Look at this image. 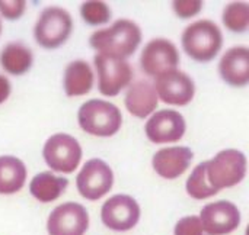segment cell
<instances>
[{
  "mask_svg": "<svg viewBox=\"0 0 249 235\" xmlns=\"http://www.w3.org/2000/svg\"><path fill=\"white\" fill-rule=\"evenodd\" d=\"M206 166L207 163H200L190 174V177L187 179V193L188 196H191L196 201H204L209 199L214 195H217L219 192L210 186L209 180H207V174H206Z\"/></svg>",
  "mask_w": 249,
  "mask_h": 235,
  "instance_id": "cell-22",
  "label": "cell"
},
{
  "mask_svg": "<svg viewBox=\"0 0 249 235\" xmlns=\"http://www.w3.org/2000/svg\"><path fill=\"white\" fill-rule=\"evenodd\" d=\"M203 1L201 0H175L172 3L174 12L182 17V19H190L193 16H197L203 10Z\"/></svg>",
  "mask_w": 249,
  "mask_h": 235,
  "instance_id": "cell-26",
  "label": "cell"
},
{
  "mask_svg": "<svg viewBox=\"0 0 249 235\" xmlns=\"http://www.w3.org/2000/svg\"><path fill=\"white\" fill-rule=\"evenodd\" d=\"M1 29H3V26H1V20H0V33H1Z\"/></svg>",
  "mask_w": 249,
  "mask_h": 235,
  "instance_id": "cell-29",
  "label": "cell"
},
{
  "mask_svg": "<svg viewBox=\"0 0 249 235\" xmlns=\"http://www.w3.org/2000/svg\"><path fill=\"white\" fill-rule=\"evenodd\" d=\"M181 45L191 60L197 63H210L222 49L223 33L214 22L201 19L184 29Z\"/></svg>",
  "mask_w": 249,
  "mask_h": 235,
  "instance_id": "cell-2",
  "label": "cell"
},
{
  "mask_svg": "<svg viewBox=\"0 0 249 235\" xmlns=\"http://www.w3.org/2000/svg\"><path fill=\"white\" fill-rule=\"evenodd\" d=\"M80 16L82 19L90 26L105 25L111 19V9L105 1L99 0H89L83 1L80 6Z\"/></svg>",
  "mask_w": 249,
  "mask_h": 235,
  "instance_id": "cell-24",
  "label": "cell"
},
{
  "mask_svg": "<svg viewBox=\"0 0 249 235\" xmlns=\"http://www.w3.org/2000/svg\"><path fill=\"white\" fill-rule=\"evenodd\" d=\"M12 92V84L9 81V78L3 74H0V105L4 103Z\"/></svg>",
  "mask_w": 249,
  "mask_h": 235,
  "instance_id": "cell-28",
  "label": "cell"
},
{
  "mask_svg": "<svg viewBox=\"0 0 249 235\" xmlns=\"http://www.w3.org/2000/svg\"><path fill=\"white\" fill-rule=\"evenodd\" d=\"M142 29L130 19H118L109 28L93 32L89 38L90 47L98 54L125 60L133 55L142 44Z\"/></svg>",
  "mask_w": 249,
  "mask_h": 235,
  "instance_id": "cell-1",
  "label": "cell"
},
{
  "mask_svg": "<svg viewBox=\"0 0 249 235\" xmlns=\"http://www.w3.org/2000/svg\"><path fill=\"white\" fill-rule=\"evenodd\" d=\"M28 170L15 156H0V195H15L26 183Z\"/></svg>",
  "mask_w": 249,
  "mask_h": 235,
  "instance_id": "cell-19",
  "label": "cell"
},
{
  "mask_svg": "<svg viewBox=\"0 0 249 235\" xmlns=\"http://www.w3.org/2000/svg\"><path fill=\"white\" fill-rule=\"evenodd\" d=\"M73 32L71 15L60 7L50 6L45 7L34 26V36L39 47L45 49H55L66 44Z\"/></svg>",
  "mask_w": 249,
  "mask_h": 235,
  "instance_id": "cell-4",
  "label": "cell"
},
{
  "mask_svg": "<svg viewBox=\"0 0 249 235\" xmlns=\"http://www.w3.org/2000/svg\"><path fill=\"white\" fill-rule=\"evenodd\" d=\"M34 64L32 51L22 42H9L0 52L1 68L12 76L26 74Z\"/></svg>",
  "mask_w": 249,
  "mask_h": 235,
  "instance_id": "cell-21",
  "label": "cell"
},
{
  "mask_svg": "<svg viewBox=\"0 0 249 235\" xmlns=\"http://www.w3.org/2000/svg\"><path fill=\"white\" fill-rule=\"evenodd\" d=\"M89 228V214L77 202H66L53 209L47 219L48 235H85Z\"/></svg>",
  "mask_w": 249,
  "mask_h": 235,
  "instance_id": "cell-12",
  "label": "cell"
},
{
  "mask_svg": "<svg viewBox=\"0 0 249 235\" xmlns=\"http://www.w3.org/2000/svg\"><path fill=\"white\" fill-rule=\"evenodd\" d=\"M124 103L130 115L139 119H144L156 110L159 99L150 81L139 80L128 86Z\"/></svg>",
  "mask_w": 249,
  "mask_h": 235,
  "instance_id": "cell-17",
  "label": "cell"
},
{
  "mask_svg": "<svg viewBox=\"0 0 249 235\" xmlns=\"http://www.w3.org/2000/svg\"><path fill=\"white\" fill-rule=\"evenodd\" d=\"M181 57L177 45L166 38H155L149 41L140 55V67L144 74L158 77L166 71L177 70Z\"/></svg>",
  "mask_w": 249,
  "mask_h": 235,
  "instance_id": "cell-10",
  "label": "cell"
},
{
  "mask_svg": "<svg viewBox=\"0 0 249 235\" xmlns=\"http://www.w3.org/2000/svg\"><path fill=\"white\" fill-rule=\"evenodd\" d=\"M26 10L25 0H0V15L4 19L16 20Z\"/></svg>",
  "mask_w": 249,
  "mask_h": 235,
  "instance_id": "cell-27",
  "label": "cell"
},
{
  "mask_svg": "<svg viewBox=\"0 0 249 235\" xmlns=\"http://www.w3.org/2000/svg\"><path fill=\"white\" fill-rule=\"evenodd\" d=\"M142 209L137 201L128 195H114L101 208L102 224L117 233L133 230L140 221Z\"/></svg>",
  "mask_w": 249,
  "mask_h": 235,
  "instance_id": "cell-9",
  "label": "cell"
},
{
  "mask_svg": "<svg viewBox=\"0 0 249 235\" xmlns=\"http://www.w3.org/2000/svg\"><path fill=\"white\" fill-rule=\"evenodd\" d=\"M203 231L209 235H229L241 225V211L229 201L207 204L200 212Z\"/></svg>",
  "mask_w": 249,
  "mask_h": 235,
  "instance_id": "cell-13",
  "label": "cell"
},
{
  "mask_svg": "<svg viewBox=\"0 0 249 235\" xmlns=\"http://www.w3.org/2000/svg\"><path fill=\"white\" fill-rule=\"evenodd\" d=\"M187 131L185 118L172 109H162L153 113L146 122L144 132L153 144H172L182 140Z\"/></svg>",
  "mask_w": 249,
  "mask_h": 235,
  "instance_id": "cell-14",
  "label": "cell"
},
{
  "mask_svg": "<svg viewBox=\"0 0 249 235\" xmlns=\"http://www.w3.org/2000/svg\"><path fill=\"white\" fill-rule=\"evenodd\" d=\"M219 74L232 87H245L249 83V49L232 47L220 58Z\"/></svg>",
  "mask_w": 249,
  "mask_h": 235,
  "instance_id": "cell-16",
  "label": "cell"
},
{
  "mask_svg": "<svg viewBox=\"0 0 249 235\" xmlns=\"http://www.w3.org/2000/svg\"><path fill=\"white\" fill-rule=\"evenodd\" d=\"M42 157L53 172L69 174L73 173L80 164L82 147L74 137L58 132L45 141Z\"/></svg>",
  "mask_w": 249,
  "mask_h": 235,
  "instance_id": "cell-6",
  "label": "cell"
},
{
  "mask_svg": "<svg viewBox=\"0 0 249 235\" xmlns=\"http://www.w3.org/2000/svg\"><path fill=\"white\" fill-rule=\"evenodd\" d=\"M193 158L194 154L188 147H168L153 156L152 166L162 179L174 180L188 170Z\"/></svg>",
  "mask_w": 249,
  "mask_h": 235,
  "instance_id": "cell-15",
  "label": "cell"
},
{
  "mask_svg": "<svg viewBox=\"0 0 249 235\" xmlns=\"http://www.w3.org/2000/svg\"><path fill=\"white\" fill-rule=\"evenodd\" d=\"M95 74L90 64L85 60H74L67 64L63 76V89L69 97L88 94L93 87Z\"/></svg>",
  "mask_w": 249,
  "mask_h": 235,
  "instance_id": "cell-18",
  "label": "cell"
},
{
  "mask_svg": "<svg viewBox=\"0 0 249 235\" xmlns=\"http://www.w3.org/2000/svg\"><path fill=\"white\" fill-rule=\"evenodd\" d=\"M203 227L200 222V218L196 215L184 217L181 218L174 230V235H203Z\"/></svg>",
  "mask_w": 249,
  "mask_h": 235,
  "instance_id": "cell-25",
  "label": "cell"
},
{
  "mask_svg": "<svg viewBox=\"0 0 249 235\" xmlns=\"http://www.w3.org/2000/svg\"><path fill=\"white\" fill-rule=\"evenodd\" d=\"M77 122L89 135L108 138L121 129L123 115L114 103L102 99H90L80 106Z\"/></svg>",
  "mask_w": 249,
  "mask_h": 235,
  "instance_id": "cell-3",
  "label": "cell"
},
{
  "mask_svg": "<svg viewBox=\"0 0 249 235\" xmlns=\"http://www.w3.org/2000/svg\"><path fill=\"white\" fill-rule=\"evenodd\" d=\"M93 64L98 73V90L101 94L114 97L131 84L134 73L127 60L96 54Z\"/></svg>",
  "mask_w": 249,
  "mask_h": 235,
  "instance_id": "cell-7",
  "label": "cell"
},
{
  "mask_svg": "<svg viewBox=\"0 0 249 235\" xmlns=\"http://www.w3.org/2000/svg\"><path fill=\"white\" fill-rule=\"evenodd\" d=\"M114 186L112 169L101 158H92L85 163L76 177V188L82 198L89 202L102 199Z\"/></svg>",
  "mask_w": 249,
  "mask_h": 235,
  "instance_id": "cell-8",
  "label": "cell"
},
{
  "mask_svg": "<svg viewBox=\"0 0 249 235\" xmlns=\"http://www.w3.org/2000/svg\"><path fill=\"white\" fill-rule=\"evenodd\" d=\"M223 25L236 33H242L249 26V4L245 1H232L226 4L222 15Z\"/></svg>",
  "mask_w": 249,
  "mask_h": 235,
  "instance_id": "cell-23",
  "label": "cell"
},
{
  "mask_svg": "<svg viewBox=\"0 0 249 235\" xmlns=\"http://www.w3.org/2000/svg\"><path fill=\"white\" fill-rule=\"evenodd\" d=\"M153 87L158 99L172 106H185L194 99L196 94L194 80L178 68L158 76Z\"/></svg>",
  "mask_w": 249,
  "mask_h": 235,
  "instance_id": "cell-11",
  "label": "cell"
},
{
  "mask_svg": "<svg viewBox=\"0 0 249 235\" xmlns=\"http://www.w3.org/2000/svg\"><path fill=\"white\" fill-rule=\"evenodd\" d=\"M69 180L53 174L51 172H44L36 176L29 183L31 195L41 204H50L57 201L67 189Z\"/></svg>",
  "mask_w": 249,
  "mask_h": 235,
  "instance_id": "cell-20",
  "label": "cell"
},
{
  "mask_svg": "<svg viewBox=\"0 0 249 235\" xmlns=\"http://www.w3.org/2000/svg\"><path fill=\"white\" fill-rule=\"evenodd\" d=\"M206 163L207 180L217 192L239 185L247 176L248 161L245 154L238 150H223Z\"/></svg>",
  "mask_w": 249,
  "mask_h": 235,
  "instance_id": "cell-5",
  "label": "cell"
}]
</instances>
